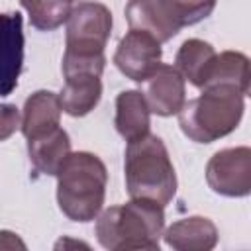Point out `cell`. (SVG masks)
<instances>
[{"label": "cell", "instance_id": "8", "mask_svg": "<svg viewBox=\"0 0 251 251\" xmlns=\"http://www.w3.org/2000/svg\"><path fill=\"white\" fill-rule=\"evenodd\" d=\"M24 20L18 12L0 14V96L16 90L24 67Z\"/></svg>", "mask_w": 251, "mask_h": 251}, {"label": "cell", "instance_id": "5", "mask_svg": "<svg viewBox=\"0 0 251 251\" xmlns=\"http://www.w3.org/2000/svg\"><path fill=\"white\" fill-rule=\"evenodd\" d=\"M65 53L80 57L104 55L112 33V12L100 2H80L67 18Z\"/></svg>", "mask_w": 251, "mask_h": 251}, {"label": "cell", "instance_id": "6", "mask_svg": "<svg viewBox=\"0 0 251 251\" xmlns=\"http://www.w3.org/2000/svg\"><path fill=\"white\" fill-rule=\"evenodd\" d=\"M206 182L216 194L247 196L251 192V149L239 145L216 151L206 165Z\"/></svg>", "mask_w": 251, "mask_h": 251}, {"label": "cell", "instance_id": "7", "mask_svg": "<svg viewBox=\"0 0 251 251\" xmlns=\"http://www.w3.org/2000/svg\"><path fill=\"white\" fill-rule=\"evenodd\" d=\"M161 43L153 35L139 29H129L116 47L114 65L126 78L143 82L161 65Z\"/></svg>", "mask_w": 251, "mask_h": 251}, {"label": "cell", "instance_id": "18", "mask_svg": "<svg viewBox=\"0 0 251 251\" xmlns=\"http://www.w3.org/2000/svg\"><path fill=\"white\" fill-rule=\"evenodd\" d=\"M33 27L53 31L61 27L75 8V0H20Z\"/></svg>", "mask_w": 251, "mask_h": 251}, {"label": "cell", "instance_id": "13", "mask_svg": "<svg viewBox=\"0 0 251 251\" xmlns=\"http://www.w3.org/2000/svg\"><path fill=\"white\" fill-rule=\"evenodd\" d=\"M124 12L129 29L145 31L159 43L173 39L180 31L169 18L161 0H127Z\"/></svg>", "mask_w": 251, "mask_h": 251}, {"label": "cell", "instance_id": "10", "mask_svg": "<svg viewBox=\"0 0 251 251\" xmlns=\"http://www.w3.org/2000/svg\"><path fill=\"white\" fill-rule=\"evenodd\" d=\"M61 102L59 94L51 90H35L25 98L20 114V129L25 139H33L61 126Z\"/></svg>", "mask_w": 251, "mask_h": 251}, {"label": "cell", "instance_id": "17", "mask_svg": "<svg viewBox=\"0 0 251 251\" xmlns=\"http://www.w3.org/2000/svg\"><path fill=\"white\" fill-rule=\"evenodd\" d=\"M210 86L235 88L237 92L247 96V92H249V59H247V55H243L241 51L218 53L204 88H210Z\"/></svg>", "mask_w": 251, "mask_h": 251}, {"label": "cell", "instance_id": "21", "mask_svg": "<svg viewBox=\"0 0 251 251\" xmlns=\"http://www.w3.org/2000/svg\"><path fill=\"white\" fill-rule=\"evenodd\" d=\"M20 129V110L16 104H0V143Z\"/></svg>", "mask_w": 251, "mask_h": 251}, {"label": "cell", "instance_id": "2", "mask_svg": "<svg viewBox=\"0 0 251 251\" xmlns=\"http://www.w3.org/2000/svg\"><path fill=\"white\" fill-rule=\"evenodd\" d=\"M57 176L59 210L73 222H92L106 198L108 171L104 161L90 151L69 153Z\"/></svg>", "mask_w": 251, "mask_h": 251}, {"label": "cell", "instance_id": "14", "mask_svg": "<svg viewBox=\"0 0 251 251\" xmlns=\"http://www.w3.org/2000/svg\"><path fill=\"white\" fill-rule=\"evenodd\" d=\"M114 124L126 141H133L151 133V110L141 90H124L118 94Z\"/></svg>", "mask_w": 251, "mask_h": 251}, {"label": "cell", "instance_id": "20", "mask_svg": "<svg viewBox=\"0 0 251 251\" xmlns=\"http://www.w3.org/2000/svg\"><path fill=\"white\" fill-rule=\"evenodd\" d=\"M106 67V55H96V57H80V55H63V76L75 75V73H92L102 76Z\"/></svg>", "mask_w": 251, "mask_h": 251}, {"label": "cell", "instance_id": "16", "mask_svg": "<svg viewBox=\"0 0 251 251\" xmlns=\"http://www.w3.org/2000/svg\"><path fill=\"white\" fill-rule=\"evenodd\" d=\"M216 55H218L216 49L208 41L192 37V39H186L178 47V51L175 55V65L173 67L192 86L204 88V84H206V80L210 76V71L214 67Z\"/></svg>", "mask_w": 251, "mask_h": 251}, {"label": "cell", "instance_id": "3", "mask_svg": "<svg viewBox=\"0 0 251 251\" xmlns=\"http://www.w3.org/2000/svg\"><path fill=\"white\" fill-rule=\"evenodd\" d=\"M124 178L129 198H143L167 206L176 194V173L167 145L159 135L147 133L127 141Z\"/></svg>", "mask_w": 251, "mask_h": 251}, {"label": "cell", "instance_id": "1", "mask_svg": "<svg viewBox=\"0 0 251 251\" xmlns=\"http://www.w3.org/2000/svg\"><path fill=\"white\" fill-rule=\"evenodd\" d=\"M165 229L163 206L143 198H129L126 204H116L100 210L96 216V239L110 251L149 249L157 251Z\"/></svg>", "mask_w": 251, "mask_h": 251}, {"label": "cell", "instance_id": "22", "mask_svg": "<svg viewBox=\"0 0 251 251\" xmlns=\"http://www.w3.org/2000/svg\"><path fill=\"white\" fill-rule=\"evenodd\" d=\"M0 249H25V243L18 237V233L2 229L0 231Z\"/></svg>", "mask_w": 251, "mask_h": 251}, {"label": "cell", "instance_id": "19", "mask_svg": "<svg viewBox=\"0 0 251 251\" xmlns=\"http://www.w3.org/2000/svg\"><path fill=\"white\" fill-rule=\"evenodd\" d=\"M161 2L178 29L206 20L216 8V0H161Z\"/></svg>", "mask_w": 251, "mask_h": 251}, {"label": "cell", "instance_id": "15", "mask_svg": "<svg viewBox=\"0 0 251 251\" xmlns=\"http://www.w3.org/2000/svg\"><path fill=\"white\" fill-rule=\"evenodd\" d=\"M25 141L31 165L35 167V171L47 176H55L71 153V137L61 126Z\"/></svg>", "mask_w": 251, "mask_h": 251}, {"label": "cell", "instance_id": "9", "mask_svg": "<svg viewBox=\"0 0 251 251\" xmlns=\"http://www.w3.org/2000/svg\"><path fill=\"white\" fill-rule=\"evenodd\" d=\"M143 96L151 114L175 116L186 102V80L173 65L161 63L143 80Z\"/></svg>", "mask_w": 251, "mask_h": 251}, {"label": "cell", "instance_id": "12", "mask_svg": "<svg viewBox=\"0 0 251 251\" xmlns=\"http://www.w3.org/2000/svg\"><path fill=\"white\" fill-rule=\"evenodd\" d=\"M102 98V80L92 73H75L65 76V84L59 92L61 110L73 118L90 114Z\"/></svg>", "mask_w": 251, "mask_h": 251}, {"label": "cell", "instance_id": "4", "mask_svg": "<svg viewBox=\"0 0 251 251\" xmlns=\"http://www.w3.org/2000/svg\"><path fill=\"white\" fill-rule=\"evenodd\" d=\"M245 96L235 88L210 86L178 110L180 131L194 143H212L229 135L241 122Z\"/></svg>", "mask_w": 251, "mask_h": 251}, {"label": "cell", "instance_id": "11", "mask_svg": "<svg viewBox=\"0 0 251 251\" xmlns=\"http://www.w3.org/2000/svg\"><path fill=\"white\" fill-rule=\"evenodd\" d=\"M163 239L176 251H210L218 243V227L210 218L188 216L163 229Z\"/></svg>", "mask_w": 251, "mask_h": 251}]
</instances>
